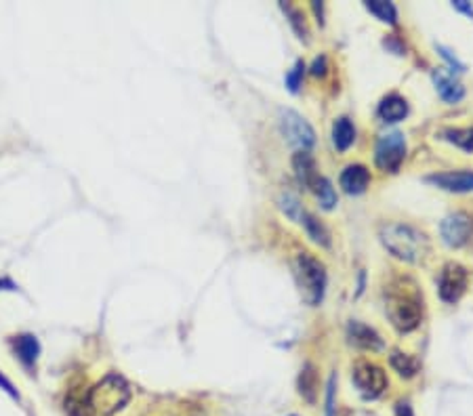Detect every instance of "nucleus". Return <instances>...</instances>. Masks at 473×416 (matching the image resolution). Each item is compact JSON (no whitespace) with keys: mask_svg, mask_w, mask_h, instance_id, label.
<instances>
[{"mask_svg":"<svg viewBox=\"0 0 473 416\" xmlns=\"http://www.w3.org/2000/svg\"><path fill=\"white\" fill-rule=\"evenodd\" d=\"M383 246L400 261L418 263L429 253V240L418 229L404 225V223H389L381 229Z\"/></svg>","mask_w":473,"mask_h":416,"instance_id":"1","label":"nucleus"},{"mask_svg":"<svg viewBox=\"0 0 473 416\" xmlns=\"http://www.w3.org/2000/svg\"><path fill=\"white\" fill-rule=\"evenodd\" d=\"M131 400V391L127 381L120 374H108L89 391V404L93 415L112 416L127 406Z\"/></svg>","mask_w":473,"mask_h":416,"instance_id":"2","label":"nucleus"},{"mask_svg":"<svg viewBox=\"0 0 473 416\" xmlns=\"http://www.w3.org/2000/svg\"><path fill=\"white\" fill-rule=\"evenodd\" d=\"M295 276H297V284H299L303 301L312 307L320 305L324 299V288H326L324 265L318 259H314L312 255L303 253L295 261Z\"/></svg>","mask_w":473,"mask_h":416,"instance_id":"3","label":"nucleus"},{"mask_svg":"<svg viewBox=\"0 0 473 416\" xmlns=\"http://www.w3.org/2000/svg\"><path fill=\"white\" fill-rule=\"evenodd\" d=\"M387 316L396 330L410 333L421 324L423 318V305L421 301L410 292H396L387 299Z\"/></svg>","mask_w":473,"mask_h":416,"instance_id":"4","label":"nucleus"},{"mask_svg":"<svg viewBox=\"0 0 473 416\" xmlns=\"http://www.w3.org/2000/svg\"><path fill=\"white\" fill-rule=\"evenodd\" d=\"M406 158V139L402 133L392 131L381 135L375 149V162L385 173H398Z\"/></svg>","mask_w":473,"mask_h":416,"instance_id":"5","label":"nucleus"},{"mask_svg":"<svg viewBox=\"0 0 473 416\" xmlns=\"http://www.w3.org/2000/svg\"><path fill=\"white\" fill-rule=\"evenodd\" d=\"M280 129L286 141L295 147H299V151H309L316 143V133L309 127V122L292 112V110H282L280 112Z\"/></svg>","mask_w":473,"mask_h":416,"instance_id":"6","label":"nucleus"},{"mask_svg":"<svg viewBox=\"0 0 473 416\" xmlns=\"http://www.w3.org/2000/svg\"><path fill=\"white\" fill-rule=\"evenodd\" d=\"M351 379H353V383H355V387H358V391L362 393L364 400H375V398H379L387 389L385 372L379 366L370 364V362L355 364Z\"/></svg>","mask_w":473,"mask_h":416,"instance_id":"7","label":"nucleus"},{"mask_svg":"<svg viewBox=\"0 0 473 416\" xmlns=\"http://www.w3.org/2000/svg\"><path fill=\"white\" fill-rule=\"evenodd\" d=\"M440 233H442V240L448 246H452V248L465 246L473 236V216H469L467 212H452V214H448L440 223Z\"/></svg>","mask_w":473,"mask_h":416,"instance_id":"8","label":"nucleus"},{"mask_svg":"<svg viewBox=\"0 0 473 416\" xmlns=\"http://www.w3.org/2000/svg\"><path fill=\"white\" fill-rule=\"evenodd\" d=\"M438 288L444 303H457L467 288V270L459 263H448L440 274Z\"/></svg>","mask_w":473,"mask_h":416,"instance_id":"9","label":"nucleus"},{"mask_svg":"<svg viewBox=\"0 0 473 416\" xmlns=\"http://www.w3.org/2000/svg\"><path fill=\"white\" fill-rule=\"evenodd\" d=\"M429 183L438 185L440 190L455 192V194H467L473 192V173L472 171H448L427 177Z\"/></svg>","mask_w":473,"mask_h":416,"instance_id":"10","label":"nucleus"},{"mask_svg":"<svg viewBox=\"0 0 473 416\" xmlns=\"http://www.w3.org/2000/svg\"><path fill=\"white\" fill-rule=\"evenodd\" d=\"M341 187L345 194L349 196H360L366 192L368 183H370V173L366 166L362 164H349L343 173H341V179H338Z\"/></svg>","mask_w":473,"mask_h":416,"instance_id":"11","label":"nucleus"},{"mask_svg":"<svg viewBox=\"0 0 473 416\" xmlns=\"http://www.w3.org/2000/svg\"><path fill=\"white\" fill-rule=\"evenodd\" d=\"M433 84L446 103H459L465 97V86L455 78V74H450L446 69L440 68L433 71Z\"/></svg>","mask_w":473,"mask_h":416,"instance_id":"12","label":"nucleus"},{"mask_svg":"<svg viewBox=\"0 0 473 416\" xmlns=\"http://www.w3.org/2000/svg\"><path fill=\"white\" fill-rule=\"evenodd\" d=\"M292 168H295L297 181L303 187L314 190V185L320 179V173H318V166H316V160L312 158V154L309 151H297L292 156Z\"/></svg>","mask_w":473,"mask_h":416,"instance_id":"13","label":"nucleus"},{"mask_svg":"<svg viewBox=\"0 0 473 416\" xmlns=\"http://www.w3.org/2000/svg\"><path fill=\"white\" fill-rule=\"evenodd\" d=\"M349 341L351 345L360 347V349H366V351H381L383 349V339L366 324H360V322H351L349 328Z\"/></svg>","mask_w":473,"mask_h":416,"instance_id":"14","label":"nucleus"},{"mask_svg":"<svg viewBox=\"0 0 473 416\" xmlns=\"http://www.w3.org/2000/svg\"><path fill=\"white\" fill-rule=\"evenodd\" d=\"M406 114H408V103L400 95H387L379 103V116L385 122H400V120H404Z\"/></svg>","mask_w":473,"mask_h":416,"instance_id":"15","label":"nucleus"},{"mask_svg":"<svg viewBox=\"0 0 473 416\" xmlns=\"http://www.w3.org/2000/svg\"><path fill=\"white\" fill-rule=\"evenodd\" d=\"M13 345H15V353H17V357H19V359L25 364V366H32V364L36 362L38 351H40L36 337H32V335H21V337H15Z\"/></svg>","mask_w":473,"mask_h":416,"instance_id":"16","label":"nucleus"},{"mask_svg":"<svg viewBox=\"0 0 473 416\" xmlns=\"http://www.w3.org/2000/svg\"><path fill=\"white\" fill-rule=\"evenodd\" d=\"M355 141V129L349 122V118H338L333 125V143L338 151H347L351 143Z\"/></svg>","mask_w":473,"mask_h":416,"instance_id":"17","label":"nucleus"},{"mask_svg":"<svg viewBox=\"0 0 473 416\" xmlns=\"http://www.w3.org/2000/svg\"><path fill=\"white\" fill-rule=\"evenodd\" d=\"M299 393L309 402L314 404L316 402V393H318V374H316V368L312 364H307L301 374H299Z\"/></svg>","mask_w":473,"mask_h":416,"instance_id":"18","label":"nucleus"},{"mask_svg":"<svg viewBox=\"0 0 473 416\" xmlns=\"http://www.w3.org/2000/svg\"><path fill=\"white\" fill-rule=\"evenodd\" d=\"M301 223L305 225L307 236H309L316 244H322V246H329V244H331V233H329V229H326L314 214L305 212L303 219H301Z\"/></svg>","mask_w":473,"mask_h":416,"instance_id":"19","label":"nucleus"},{"mask_svg":"<svg viewBox=\"0 0 473 416\" xmlns=\"http://www.w3.org/2000/svg\"><path fill=\"white\" fill-rule=\"evenodd\" d=\"M366 8L379 19V21H385V23H396L398 21V11L392 2L387 0H368L366 2Z\"/></svg>","mask_w":473,"mask_h":416,"instance_id":"20","label":"nucleus"},{"mask_svg":"<svg viewBox=\"0 0 473 416\" xmlns=\"http://www.w3.org/2000/svg\"><path fill=\"white\" fill-rule=\"evenodd\" d=\"M312 192L316 194V198H318L320 207L324 208V210H333V208L337 207V194H335V187L331 185V181H329V179L320 177V179H318V183L314 185V190H312Z\"/></svg>","mask_w":473,"mask_h":416,"instance_id":"21","label":"nucleus"},{"mask_svg":"<svg viewBox=\"0 0 473 416\" xmlns=\"http://www.w3.org/2000/svg\"><path fill=\"white\" fill-rule=\"evenodd\" d=\"M392 366L398 370L400 376H406V379H410V376H414L418 372V362L412 355L402 353V351H394L392 353Z\"/></svg>","mask_w":473,"mask_h":416,"instance_id":"22","label":"nucleus"},{"mask_svg":"<svg viewBox=\"0 0 473 416\" xmlns=\"http://www.w3.org/2000/svg\"><path fill=\"white\" fill-rule=\"evenodd\" d=\"M442 135L446 141L459 145L461 149L473 151V129H446Z\"/></svg>","mask_w":473,"mask_h":416,"instance_id":"23","label":"nucleus"},{"mask_svg":"<svg viewBox=\"0 0 473 416\" xmlns=\"http://www.w3.org/2000/svg\"><path fill=\"white\" fill-rule=\"evenodd\" d=\"M280 208L284 210L286 216H290V219L297 221V223H301V219H303V214H305V210L301 208L299 200H297L292 194H282V198H280Z\"/></svg>","mask_w":473,"mask_h":416,"instance_id":"24","label":"nucleus"},{"mask_svg":"<svg viewBox=\"0 0 473 416\" xmlns=\"http://www.w3.org/2000/svg\"><path fill=\"white\" fill-rule=\"evenodd\" d=\"M303 71H305L303 62H297V64H295V68L288 71V76H286V86H288L292 93H297V91H299V86H301V78H303Z\"/></svg>","mask_w":473,"mask_h":416,"instance_id":"25","label":"nucleus"},{"mask_svg":"<svg viewBox=\"0 0 473 416\" xmlns=\"http://www.w3.org/2000/svg\"><path fill=\"white\" fill-rule=\"evenodd\" d=\"M326 416H335V374L329 379L326 387Z\"/></svg>","mask_w":473,"mask_h":416,"instance_id":"26","label":"nucleus"},{"mask_svg":"<svg viewBox=\"0 0 473 416\" xmlns=\"http://www.w3.org/2000/svg\"><path fill=\"white\" fill-rule=\"evenodd\" d=\"M290 23L297 28L299 36L307 40V30H305V23H303V19H301V13H299V11H295V8H290Z\"/></svg>","mask_w":473,"mask_h":416,"instance_id":"27","label":"nucleus"},{"mask_svg":"<svg viewBox=\"0 0 473 416\" xmlns=\"http://www.w3.org/2000/svg\"><path fill=\"white\" fill-rule=\"evenodd\" d=\"M438 49H440L442 57H444V59H446V62L452 66V69L457 68V71H463V64H459V62H457V57H452V55H450V51H448V49H444V47H438Z\"/></svg>","mask_w":473,"mask_h":416,"instance_id":"28","label":"nucleus"},{"mask_svg":"<svg viewBox=\"0 0 473 416\" xmlns=\"http://www.w3.org/2000/svg\"><path fill=\"white\" fill-rule=\"evenodd\" d=\"M312 74H316V76H324L326 74V57L322 55V57H318L316 62H314V66H312Z\"/></svg>","mask_w":473,"mask_h":416,"instance_id":"29","label":"nucleus"},{"mask_svg":"<svg viewBox=\"0 0 473 416\" xmlns=\"http://www.w3.org/2000/svg\"><path fill=\"white\" fill-rule=\"evenodd\" d=\"M0 387H2V389H4V391L8 393V395H13V398H19V393L15 391L13 383H11V381H6V379H4L2 374H0Z\"/></svg>","mask_w":473,"mask_h":416,"instance_id":"30","label":"nucleus"},{"mask_svg":"<svg viewBox=\"0 0 473 416\" xmlns=\"http://www.w3.org/2000/svg\"><path fill=\"white\" fill-rule=\"evenodd\" d=\"M452 4H455V8H459V11L467 13L469 17H473V6H472V4H467L465 0H455Z\"/></svg>","mask_w":473,"mask_h":416,"instance_id":"31","label":"nucleus"},{"mask_svg":"<svg viewBox=\"0 0 473 416\" xmlns=\"http://www.w3.org/2000/svg\"><path fill=\"white\" fill-rule=\"evenodd\" d=\"M396 412H398V416H412V408H410L408 402H400V404L396 406Z\"/></svg>","mask_w":473,"mask_h":416,"instance_id":"32","label":"nucleus"}]
</instances>
